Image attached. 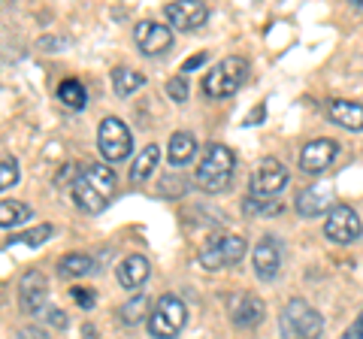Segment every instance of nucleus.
Returning a JSON list of instances; mask_svg holds the SVG:
<instances>
[{
  "label": "nucleus",
  "mask_w": 363,
  "mask_h": 339,
  "mask_svg": "<svg viewBox=\"0 0 363 339\" xmlns=\"http://www.w3.org/2000/svg\"><path fill=\"white\" fill-rule=\"evenodd\" d=\"M203 61H206V52H200V55H194V58H191V61H188L185 67H182V76H185L188 70H194V67H200Z\"/></svg>",
  "instance_id": "obj_33"
},
{
  "label": "nucleus",
  "mask_w": 363,
  "mask_h": 339,
  "mask_svg": "<svg viewBox=\"0 0 363 339\" xmlns=\"http://www.w3.org/2000/svg\"><path fill=\"white\" fill-rule=\"evenodd\" d=\"M342 339H363V312H360V318L354 321V327H348V330H345Z\"/></svg>",
  "instance_id": "obj_31"
},
{
  "label": "nucleus",
  "mask_w": 363,
  "mask_h": 339,
  "mask_svg": "<svg viewBox=\"0 0 363 339\" xmlns=\"http://www.w3.org/2000/svg\"><path fill=\"white\" fill-rule=\"evenodd\" d=\"M252 264H255L257 279L272 282L279 276V269H281V243L276 240V236H260V243L255 245Z\"/></svg>",
  "instance_id": "obj_14"
},
{
  "label": "nucleus",
  "mask_w": 363,
  "mask_h": 339,
  "mask_svg": "<svg viewBox=\"0 0 363 339\" xmlns=\"http://www.w3.org/2000/svg\"><path fill=\"white\" fill-rule=\"evenodd\" d=\"M281 336L285 339H321L324 333V318L318 315L306 300H291L279 318Z\"/></svg>",
  "instance_id": "obj_6"
},
{
  "label": "nucleus",
  "mask_w": 363,
  "mask_h": 339,
  "mask_svg": "<svg viewBox=\"0 0 363 339\" xmlns=\"http://www.w3.org/2000/svg\"><path fill=\"white\" fill-rule=\"evenodd\" d=\"M245 76H248V61L245 58H240V55L221 58L206 76H203V94H206L209 100H224V97L240 91Z\"/></svg>",
  "instance_id": "obj_3"
},
{
  "label": "nucleus",
  "mask_w": 363,
  "mask_h": 339,
  "mask_svg": "<svg viewBox=\"0 0 363 339\" xmlns=\"http://www.w3.org/2000/svg\"><path fill=\"white\" fill-rule=\"evenodd\" d=\"M194 155H197V140H194V133H188V130H176L173 137H169L167 157H169V164H173V167H185Z\"/></svg>",
  "instance_id": "obj_20"
},
{
  "label": "nucleus",
  "mask_w": 363,
  "mask_h": 339,
  "mask_svg": "<svg viewBox=\"0 0 363 339\" xmlns=\"http://www.w3.org/2000/svg\"><path fill=\"white\" fill-rule=\"evenodd\" d=\"M97 149H100V155H104L109 164H118V161H124V157H130L133 137H130L128 124H124L121 118H116V116H109V118L100 121Z\"/></svg>",
  "instance_id": "obj_7"
},
{
  "label": "nucleus",
  "mask_w": 363,
  "mask_h": 339,
  "mask_svg": "<svg viewBox=\"0 0 363 339\" xmlns=\"http://www.w3.org/2000/svg\"><path fill=\"white\" fill-rule=\"evenodd\" d=\"M330 203H333L330 185H312V188L300 191V197H297V212H300L303 218H318V216H324V212L330 209Z\"/></svg>",
  "instance_id": "obj_17"
},
{
  "label": "nucleus",
  "mask_w": 363,
  "mask_h": 339,
  "mask_svg": "<svg viewBox=\"0 0 363 339\" xmlns=\"http://www.w3.org/2000/svg\"><path fill=\"white\" fill-rule=\"evenodd\" d=\"M288 182H291V173L285 170V164L281 161H276V157H264L260 161V167L255 170V176H252V197L255 200H276L281 191L288 188Z\"/></svg>",
  "instance_id": "obj_8"
},
{
  "label": "nucleus",
  "mask_w": 363,
  "mask_h": 339,
  "mask_svg": "<svg viewBox=\"0 0 363 339\" xmlns=\"http://www.w3.org/2000/svg\"><path fill=\"white\" fill-rule=\"evenodd\" d=\"M116 276H118V282L128 291H136V288H143L145 282H149V276H152V264H149V257L145 255H128L124 261L118 264V269H116Z\"/></svg>",
  "instance_id": "obj_16"
},
{
  "label": "nucleus",
  "mask_w": 363,
  "mask_h": 339,
  "mask_svg": "<svg viewBox=\"0 0 363 339\" xmlns=\"http://www.w3.org/2000/svg\"><path fill=\"white\" fill-rule=\"evenodd\" d=\"M133 43L143 55H164L173 46V30L161 21H140L133 28Z\"/></svg>",
  "instance_id": "obj_12"
},
{
  "label": "nucleus",
  "mask_w": 363,
  "mask_h": 339,
  "mask_svg": "<svg viewBox=\"0 0 363 339\" xmlns=\"http://www.w3.org/2000/svg\"><path fill=\"white\" fill-rule=\"evenodd\" d=\"M327 116L345 130H363V104L357 100H327Z\"/></svg>",
  "instance_id": "obj_18"
},
{
  "label": "nucleus",
  "mask_w": 363,
  "mask_h": 339,
  "mask_svg": "<svg viewBox=\"0 0 363 339\" xmlns=\"http://www.w3.org/2000/svg\"><path fill=\"white\" fill-rule=\"evenodd\" d=\"M52 233H55L52 224H40V228H30V230H25V233L9 236V243H6V245H30V248H40Z\"/></svg>",
  "instance_id": "obj_25"
},
{
  "label": "nucleus",
  "mask_w": 363,
  "mask_h": 339,
  "mask_svg": "<svg viewBox=\"0 0 363 339\" xmlns=\"http://www.w3.org/2000/svg\"><path fill=\"white\" fill-rule=\"evenodd\" d=\"M188 321V306L182 303L176 294H164L157 297V303L149 312V336L152 339H176L182 330H185Z\"/></svg>",
  "instance_id": "obj_4"
},
{
  "label": "nucleus",
  "mask_w": 363,
  "mask_h": 339,
  "mask_svg": "<svg viewBox=\"0 0 363 339\" xmlns=\"http://www.w3.org/2000/svg\"><path fill=\"white\" fill-rule=\"evenodd\" d=\"M116 185L118 179L109 170V164H85L76 173V182L70 185V197L76 209L88 212V216H100L116 194Z\"/></svg>",
  "instance_id": "obj_1"
},
{
  "label": "nucleus",
  "mask_w": 363,
  "mask_h": 339,
  "mask_svg": "<svg viewBox=\"0 0 363 339\" xmlns=\"http://www.w3.org/2000/svg\"><path fill=\"white\" fill-rule=\"evenodd\" d=\"M49 324L52 327H67V315L61 309H49Z\"/></svg>",
  "instance_id": "obj_32"
},
{
  "label": "nucleus",
  "mask_w": 363,
  "mask_h": 339,
  "mask_svg": "<svg viewBox=\"0 0 363 339\" xmlns=\"http://www.w3.org/2000/svg\"><path fill=\"white\" fill-rule=\"evenodd\" d=\"M58 100L67 106V109H85L88 106V91H85V85L79 82V79H64V82L58 85Z\"/></svg>",
  "instance_id": "obj_23"
},
{
  "label": "nucleus",
  "mask_w": 363,
  "mask_h": 339,
  "mask_svg": "<svg viewBox=\"0 0 363 339\" xmlns=\"http://www.w3.org/2000/svg\"><path fill=\"white\" fill-rule=\"evenodd\" d=\"M167 94L173 97V100H179V104H182V100H188V79L182 76V73L173 76V79L167 82Z\"/></svg>",
  "instance_id": "obj_28"
},
{
  "label": "nucleus",
  "mask_w": 363,
  "mask_h": 339,
  "mask_svg": "<svg viewBox=\"0 0 363 339\" xmlns=\"http://www.w3.org/2000/svg\"><path fill=\"white\" fill-rule=\"evenodd\" d=\"M70 294H73L76 306H82V309H94V303H97V297H94V291H91V288H73Z\"/></svg>",
  "instance_id": "obj_29"
},
{
  "label": "nucleus",
  "mask_w": 363,
  "mask_h": 339,
  "mask_svg": "<svg viewBox=\"0 0 363 339\" xmlns=\"http://www.w3.org/2000/svg\"><path fill=\"white\" fill-rule=\"evenodd\" d=\"M45 300H49V282H45V276L40 273V269H28L25 276H21L18 282V306L21 312L28 315H37Z\"/></svg>",
  "instance_id": "obj_13"
},
{
  "label": "nucleus",
  "mask_w": 363,
  "mask_h": 339,
  "mask_svg": "<svg viewBox=\"0 0 363 339\" xmlns=\"http://www.w3.org/2000/svg\"><path fill=\"white\" fill-rule=\"evenodd\" d=\"M18 161L16 157H4L0 161V191H6V188H13L18 182Z\"/></svg>",
  "instance_id": "obj_27"
},
{
  "label": "nucleus",
  "mask_w": 363,
  "mask_h": 339,
  "mask_svg": "<svg viewBox=\"0 0 363 339\" xmlns=\"http://www.w3.org/2000/svg\"><path fill=\"white\" fill-rule=\"evenodd\" d=\"M143 85H145V76L140 70H130V67H116L112 70V88H116L118 97H130Z\"/></svg>",
  "instance_id": "obj_22"
},
{
  "label": "nucleus",
  "mask_w": 363,
  "mask_h": 339,
  "mask_svg": "<svg viewBox=\"0 0 363 339\" xmlns=\"http://www.w3.org/2000/svg\"><path fill=\"white\" fill-rule=\"evenodd\" d=\"M33 218V212L28 203L21 200H0V228L4 230H13V228H21L25 221Z\"/></svg>",
  "instance_id": "obj_21"
},
{
  "label": "nucleus",
  "mask_w": 363,
  "mask_h": 339,
  "mask_svg": "<svg viewBox=\"0 0 363 339\" xmlns=\"http://www.w3.org/2000/svg\"><path fill=\"white\" fill-rule=\"evenodd\" d=\"M233 170H236L233 149H227L221 143H212V145H206V152L200 157L194 182H197V188L206 191V194H218V191H224L230 185Z\"/></svg>",
  "instance_id": "obj_2"
},
{
  "label": "nucleus",
  "mask_w": 363,
  "mask_h": 339,
  "mask_svg": "<svg viewBox=\"0 0 363 339\" xmlns=\"http://www.w3.org/2000/svg\"><path fill=\"white\" fill-rule=\"evenodd\" d=\"M157 164H161V145L149 143L145 149H140V155L133 157V167H130V182L133 185H143L157 173Z\"/></svg>",
  "instance_id": "obj_19"
},
{
  "label": "nucleus",
  "mask_w": 363,
  "mask_h": 339,
  "mask_svg": "<svg viewBox=\"0 0 363 339\" xmlns=\"http://www.w3.org/2000/svg\"><path fill=\"white\" fill-rule=\"evenodd\" d=\"M58 273L67 276V279L88 276V273H94V261H91L88 255H82V252H70V255H64L58 261Z\"/></svg>",
  "instance_id": "obj_24"
},
{
  "label": "nucleus",
  "mask_w": 363,
  "mask_h": 339,
  "mask_svg": "<svg viewBox=\"0 0 363 339\" xmlns=\"http://www.w3.org/2000/svg\"><path fill=\"white\" fill-rule=\"evenodd\" d=\"M264 315H267V306L255 294H236L230 300V321L236 327H257L264 321Z\"/></svg>",
  "instance_id": "obj_15"
},
{
  "label": "nucleus",
  "mask_w": 363,
  "mask_h": 339,
  "mask_svg": "<svg viewBox=\"0 0 363 339\" xmlns=\"http://www.w3.org/2000/svg\"><path fill=\"white\" fill-rule=\"evenodd\" d=\"M242 257H245V240L236 236V233H215L200 245V252H197V261L206 269H212V273L227 269V267H236Z\"/></svg>",
  "instance_id": "obj_5"
},
{
  "label": "nucleus",
  "mask_w": 363,
  "mask_h": 339,
  "mask_svg": "<svg viewBox=\"0 0 363 339\" xmlns=\"http://www.w3.org/2000/svg\"><path fill=\"white\" fill-rule=\"evenodd\" d=\"M164 16L169 25L179 30H197L200 25H206L209 6L203 4V0H176V4L164 6Z\"/></svg>",
  "instance_id": "obj_10"
},
{
  "label": "nucleus",
  "mask_w": 363,
  "mask_h": 339,
  "mask_svg": "<svg viewBox=\"0 0 363 339\" xmlns=\"http://www.w3.org/2000/svg\"><path fill=\"white\" fill-rule=\"evenodd\" d=\"M16 339H49V333H45L43 327L30 324V327H21V330H18V336H16Z\"/></svg>",
  "instance_id": "obj_30"
},
{
  "label": "nucleus",
  "mask_w": 363,
  "mask_h": 339,
  "mask_svg": "<svg viewBox=\"0 0 363 339\" xmlns=\"http://www.w3.org/2000/svg\"><path fill=\"white\" fill-rule=\"evenodd\" d=\"M336 155H339L336 140H327V137L312 140V143H306L303 152H300V170L309 173V176H318L336 161Z\"/></svg>",
  "instance_id": "obj_11"
},
{
  "label": "nucleus",
  "mask_w": 363,
  "mask_h": 339,
  "mask_svg": "<svg viewBox=\"0 0 363 339\" xmlns=\"http://www.w3.org/2000/svg\"><path fill=\"white\" fill-rule=\"evenodd\" d=\"M145 309H149V297H145V294H136L133 300H128L121 306V321L124 324H140L143 318L149 321V312Z\"/></svg>",
  "instance_id": "obj_26"
},
{
  "label": "nucleus",
  "mask_w": 363,
  "mask_h": 339,
  "mask_svg": "<svg viewBox=\"0 0 363 339\" xmlns=\"http://www.w3.org/2000/svg\"><path fill=\"white\" fill-rule=\"evenodd\" d=\"M260 118H264V106H260L257 112H252V116L245 118V124H255V121H260Z\"/></svg>",
  "instance_id": "obj_34"
},
{
  "label": "nucleus",
  "mask_w": 363,
  "mask_h": 339,
  "mask_svg": "<svg viewBox=\"0 0 363 339\" xmlns=\"http://www.w3.org/2000/svg\"><path fill=\"white\" fill-rule=\"evenodd\" d=\"M324 233L327 240H333L339 245H351L360 240L363 233V224L357 218V212L345 206V203H339V206H333L330 212H327V221H324Z\"/></svg>",
  "instance_id": "obj_9"
}]
</instances>
